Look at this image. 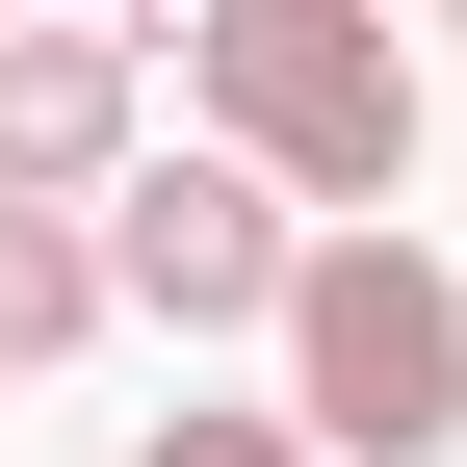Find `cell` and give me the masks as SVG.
<instances>
[{
  "label": "cell",
  "instance_id": "1",
  "mask_svg": "<svg viewBox=\"0 0 467 467\" xmlns=\"http://www.w3.org/2000/svg\"><path fill=\"white\" fill-rule=\"evenodd\" d=\"M416 26L389 0H208L182 26V156H234L285 234H389V182H416Z\"/></svg>",
  "mask_w": 467,
  "mask_h": 467
},
{
  "label": "cell",
  "instance_id": "2",
  "mask_svg": "<svg viewBox=\"0 0 467 467\" xmlns=\"http://www.w3.org/2000/svg\"><path fill=\"white\" fill-rule=\"evenodd\" d=\"M260 416L312 441V467H441L467 441V260H416V234H312L285 260V312H260Z\"/></svg>",
  "mask_w": 467,
  "mask_h": 467
},
{
  "label": "cell",
  "instance_id": "3",
  "mask_svg": "<svg viewBox=\"0 0 467 467\" xmlns=\"http://www.w3.org/2000/svg\"><path fill=\"white\" fill-rule=\"evenodd\" d=\"M78 260H104V312H156V337H260L312 234H285L260 182H234V156H130V182L78 208Z\"/></svg>",
  "mask_w": 467,
  "mask_h": 467
},
{
  "label": "cell",
  "instance_id": "4",
  "mask_svg": "<svg viewBox=\"0 0 467 467\" xmlns=\"http://www.w3.org/2000/svg\"><path fill=\"white\" fill-rule=\"evenodd\" d=\"M130 156H156V52H130V26H0V208L78 234Z\"/></svg>",
  "mask_w": 467,
  "mask_h": 467
},
{
  "label": "cell",
  "instance_id": "5",
  "mask_svg": "<svg viewBox=\"0 0 467 467\" xmlns=\"http://www.w3.org/2000/svg\"><path fill=\"white\" fill-rule=\"evenodd\" d=\"M78 337H104V260H78L52 208H0V389H52Z\"/></svg>",
  "mask_w": 467,
  "mask_h": 467
},
{
  "label": "cell",
  "instance_id": "6",
  "mask_svg": "<svg viewBox=\"0 0 467 467\" xmlns=\"http://www.w3.org/2000/svg\"><path fill=\"white\" fill-rule=\"evenodd\" d=\"M130 467H312V441H285V416H156Z\"/></svg>",
  "mask_w": 467,
  "mask_h": 467
}]
</instances>
